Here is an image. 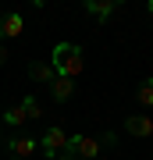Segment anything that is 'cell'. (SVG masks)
Masks as SVG:
<instances>
[{"label": "cell", "mask_w": 153, "mask_h": 160, "mask_svg": "<svg viewBox=\"0 0 153 160\" xmlns=\"http://www.w3.org/2000/svg\"><path fill=\"white\" fill-rule=\"evenodd\" d=\"M50 68L57 71V78H79L82 68H85V61H82V46L79 43H57L54 46V61H50Z\"/></svg>", "instance_id": "obj_1"}, {"label": "cell", "mask_w": 153, "mask_h": 160, "mask_svg": "<svg viewBox=\"0 0 153 160\" xmlns=\"http://www.w3.org/2000/svg\"><path fill=\"white\" fill-rule=\"evenodd\" d=\"M68 149L71 157H85V160H100V142L89 135H68Z\"/></svg>", "instance_id": "obj_2"}, {"label": "cell", "mask_w": 153, "mask_h": 160, "mask_svg": "<svg viewBox=\"0 0 153 160\" xmlns=\"http://www.w3.org/2000/svg\"><path fill=\"white\" fill-rule=\"evenodd\" d=\"M39 146H43V153L54 160L64 146H68V132H64V128H57V125H54V128H46V132H43V139H39Z\"/></svg>", "instance_id": "obj_3"}, {"label": "cell", "mask_w": 153, "mask_h": 160, "mask_svg": "<svg viewBox=\"0 0 153 160\" xmlns=\"http://www.w3.org/2000/svg\"><path fill=\"white\" fill-rule=\"evenodd\" d=\"M39 149V139H32V135H14L11 142H7V157L11 160H28Z\"/></svg>", "instance_id": "obj_4"}, {"label": "cell", "mask_w": 153, "mask_h": 160, "mask_svg": "<svg viewBox=\"0 0 153 160\" xmlns=\"http://www.w3.org/2000/svg\"><path fill=\"white\" fill-rule=\"evenodd\" d=\"M125 132L135 135V139H150L153 135V118L150 114H132V118H125Z\"/></svg>", "instance_id": "obj_5"}, {"label": "cell", "mask_w": 153, "mask_h": 160, "mask_svg": "<svg viewBox=\"0 0 153 160\" xmlns=\"http://www.w3.org/2000/svg\"><path fill=\"white\" fill-rule=\"evenodd\" d=\"M22 29H25V22H22V14H18V11L0 14V36H4V39H18Z\"/></svg>", "instance_id": "obj_6"}, {"label": "cell", "mask_w": 153, "mask_h": 160, "mask_svg": "<svg viewBox=\"0 0 153 160\" xmlns=\"http://www.w3.org/2000/svg\"><path fill=\"white\" fill-rule=\"evenodd\" d=\"M114 11H118V0H85V14H93L96 22L110 18Z\"/></svg>", "instance_id": "obj_7"}, {"label": "cell", "mask_w": 153, "mask_h": 160, "mask_svg": "<svg viewBox=\"0 0 153 160\" xmlns=\"http://www.w3.org/2000/svg\"><path fill=\"white\" fill-rule=\"evenodd\" d=\"M50 92H54L57 103H68L71 92H75V82H71V78H54V82H50Z\"/></svg>", "instance_id": "obj_8"}, {"label": "cell", "mask_w": 153, "mask_h": 160, "mask_svg": "<svg viewBox=\"0 0 153 160\" xmlns=\"http://www.w3.org/2000/svg\"><path fill=\"white\" fill-rule=\"evenodd\" d=\"M28 78H32V82H54L57 71L50 68V64H43V61H32V64H28Z\"/></svg>", "instance_id": "obj_9"}, {"label": "cell", "mask_w": 153, "mask_h": 160, "mask_svg": "<svg viewBox=\"0 0 153 160\" xmlns=\"http://www.w3.org/2000/svg\"><path fill=\"white\" fill-rule=\"evenodd\" d=\"M25 121H28V118H25V110H22V107H7V110H4V125H11V128H22Z\"/></svg>", "instance_id": "obj_10"}, {"label": "cell", "mask_w": 153, "mask_h": 160, "mask_svg": "<svg viewBox=\"0 0 153 160\" xmlns=\"http://www.w3.org/2000/svg\"><path fill=\"white\" fill-rule=\"evenodd\" d=\"M135 100L142 103V107H153V78L139 82V89H135Z\"/></svg>", "instance_id": "obj_11"}, {"label": "cell", "mask_w": 153, "mask_h": 160, "mask_svg": "<svg viewBox=\"0 0 153 160\" xmlns=\"http://www.w3.org/2000/svg\"><path fill=\"white\" fill-rule=\"evenodd\" d=\"M22 110H25V118H36V121L43 118V107H39L36 96H25V100H22Z\"/></svg>", "instance_id": "obj_12"}, {"label": "cell", "mask_w": 153, "mask_h": 160, "mask_svg": "<svg viewBox=\"0 0 153 160\" xmlns=\"http://www.w3.org/2000/svg\"><path fill=\"white\" fill-rule=\"evenodd\" d=\"M7 61V50H4V46H0V64H4Z\"/></svg>", "instance_id": "obj_13"}, {"label": "cell", "mask_w": 153, "mask_h": 160, "mask_svg": "<svg viewBox=\"0 0 153 160\" xmlns=\"http://www.w3.org/2000/svg\"><path fill=\"white\" fill-rule=\"evenodd\" d=\"M146 11H150V18H153V0H150V4H146Z\"/></svg>", "instance_id": "obj_14"}, {"label": "cell", "mask_w": 153, "mask_h": 160, "mask_svg": "<svg viewBox=\"0 0 153 160\" xmlns=\"http://www.w3.org/2000/svg\"><path fill=\"white\" fill-rule=\"evenodd\" d=\"M61 160H75V157H71V153H64V157H61Z\"/></svg>", "instance_id": "obj_15"}]
</instances>
